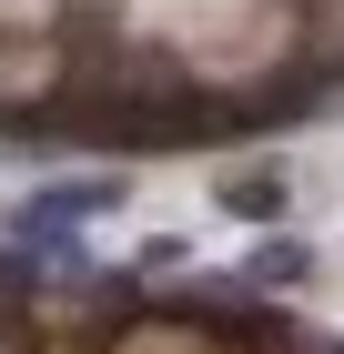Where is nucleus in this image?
Segmentation results:
<instances>
[{"instance_id": "f257e3e1", "label": "nucleus", "mask_w": 344, "mask_h": 354, "mask_svg": "<svg viewBox=\"0 0 344 354\" xmlns=\"http://www.w3.org/2000/svg\"><path fill=\"white\" fill-rule=\"evenodd\" d=\"M91 213H122V172H81V183H30L21 203H10V253H30V263L51 273L71 263L81 223Z\"/></svg>"}, {"instance_id": "f03ea898", "label": "nucleus", "mask_w": 344, "mask_h": 354, "mask_svg": "<svg viewBox=\"0 0 344 354\" xmlns=\"http://www.w3.org/2000/svg\"><path fill=\"white\" fill-rule=\"evenodd\" d=\"M212 203H223L233 223H264V233H273V213L293 203V172L284 162H233L223 183H212Z\"/></svg>"}, {"instance_id": "7ed1b4c3", "label": "nucleus", "mask_w": 344, "mask_h": 354, "mask_svg": "<svg viewBox=\"0 0 344 354\" xmlns=\"http://www.w3.org/2000/svg\"><path fill=\"white\" fill-rule=\"evenodd\" d=\"M233 283H243V294H304V283H314V243L264 233V243H253V263H243Z\"/></svg>"}]
</instances>
